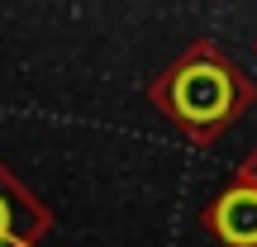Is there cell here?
Segmentation results:
<instances>
[{
  "label": "cell",
  "mask_w": 257,
  "mask_h": 247,
  "mask_svg": "<svg viewBox=\"0 0 257 247\" xmlns=\"http://www.w3.org/2000/svg\"><path fill=\"white\" fill-rule=\"evenodd\" d=\"M53 233V209L0 162V247H38Z\"/></svg>",
  "instance_id": "cell-2"
},
{
  "label": "cell",
  "mask_w": 257,
  "mask_h": 247,
  "mask_svg": "<svg viewBox=\"0 0 257 247\" xmlns=\"http://www.w3.org/2000/svg\"><path fill=\"white\" fill-rule=\"evenodd\" d=\"M200 228L219 247H257V190L224 185L200 209Z\"/></svg>",
  "instance_id": "cell-3"
},
{
  "label": "cell",
  "mask_w": 257,
  "mask_h": 247,
  "mask_svg": "<svg viewBox=\"0 0 257 247\" xmlns=\"http://www.w3.org/2000/svg\"><path fill=\"white\" fill-rule=\"evenodd\" d=\"M148 100L181 138L210 147L252 110L257 81L210 38H200L148 81Z\"/></svg>",
  "instance_id": "cell-1"
},
{
  "label": "cell",
  "mask_w": 257,
  "mask_h": 247,
  "mask_svg": "<svg viewBox=\"0 0 257 247\" xmlns=\"http://www.w3.org/2000/svg\"><path fill=\"white\" fill-rule=\"evenodd\" d=\"M233 185H243V190H257V147L238 162V171H233Z\"/></svg>",
  "instance_id": "cell-4"
}]
</instances>
